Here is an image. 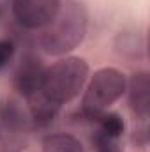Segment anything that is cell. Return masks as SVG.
Listing matches in <instances>:
<instances>
[{
  "label": "cell",
  "instance_id": "cell-5",
  "mask_svg": "<svg viewBox=\"0 0 150 152\" xmlns=\"http://www.w3.org/2000/svg\"><path fill=\"white\" fill-rule=\"evenodd\" d=\"M129 106L140 118H149L150 113V76L145 71L134 73L125 83Z\"/></svg>",
  "mask_w": 150,
  "mask_h": 152
},
{
  "label": "cell",
  "instance_id": "cell-9",
  "mask_svg": "<svg viewBox=\"0 0 150 152\" xmlns=\"http://www.w3.org/2000/svg\"><path fill=\"white\" fill-rule=\"evenodd\" d=\"M0 120L7 129H12V131L27 129L30 122V118L14 101H5L0 104Z\"/></svg>",
  "mask_w": 150,
  "mask_h": 152
},
{
  "label": "cell",
  "instance_id": "cell-11",
  "mask_svg": "<svg viewBox=\"0 0 150 152\" xmlns=\"http://www.w3.org/2000/svg\"><path fill=\"white\" fill-rule=\"evenodd\" d=\"M14 57V44L9 39H2L0 41V71L12 60Z\"/></svg>",
  "mask_w": 150,
  "mask_h": 152
},
{
  "label": "cell",
  "instance_id": "cell-2",
  "mask_svg": "<svg viewBox=\"0 0 150 152\" xmlns=\"http://www.w3.org/2000/svg\"><path fill=\"white\" fill-rule=\"evenodd\" d=\"M88 78V64L79 57H66L50 67H44L42 92L55 101L64 104L73 101L83 88Z\"/></svg>",
  "mask_w": 150,
  "mask_h": 152
},
{
  "label": "cell",
  "instance_id": "cell-8",
  "mask_svg": "<svg viewBox=\"0 0 150 152\" xmlns=\"http://www.w3.org/2000/svg\"><path fill=\"white\" fill-rule=\"evenodd\" d=\"M42 152H85L81 142L69 133H55L42 140Z\"/></svg>",
  "mask_w": 150,
  "mask_h": 152
},
{
  "label": "cell",
  "instance_id": "cell-12",
  "mask_svg": "<svg viewBox=\"0 0 150 152\" xmlns=\"http://www.w3.org/2000/svg\"><path fill=\"white\" fill-rule=\"evenodd\" d=\"M95 145H97V152H122V149L117 145L115 140L101 134V133L95 138Z\"/></svg>",
  "mask_w": 150,
  "mask_h": 152
},
{
  "label": "cell",
  "instance_id": "cell-7",
  "mask_svg": "<svg viewBox=\"0 0 150 152\" xmlns=\"http://www.w3.org/2000/svg\"><path fill=\"white\" fill-rule=\"evenodd\" d=\"M28 103V110H30V118L34 120V124L37 126H48L55 120V117L58 115L60 104H57L55 101H51L42 88L37 90L36 94L25 97Z\"/></svg>",
  "mask_w": 150,
  "mask_h": 152
},
{
  "label": "cell",
  "instance_id": "cell-3",
  "mask_svg": "<svg viewBox=\"0 0 150 152\" xmlns=\"http://www.w3.org/2000/svg\"><path fill=\"white\" fill-rule=\"evenodd\" d=\"M125 83L127 80L124 73L115 67H103L95 71L83 94V115L97 120V117L104 113L106 108H110L115 101L122 97V94L125 92Z\"/></svg>",
  "mask_w": 150,
  "mask_h": 152
},
{
  "label": "cell",
  "instance_id": "cell-6",
  "mask_svg": "<svg viewBox=\"0 0 150 152\" xmlns=\"http://www.w3.org/2000/svg\"><path fill=\"white\" fill-rule=\"evenodd\" d=\"M42 75H44V67L41 64V60L32 57V55H27L18 71L14 76V85L18 88V92L23 96V97H28L32 94H36L37 90L42 88Z\"/></svg>",
  "mask_w": 150,
  "mask_h": 152
},
{
  "label": "cell",
  "instance_id": "cell-1",
  "mask_svg": "<svg viewBox=\"0 0 150 152\" xmlns=\"http://www.w3.org/2000/svg\"><path fill=\"white\" fill-rule=\"evenodd\" d=\"M88 14L81 2L66 0L60 4L55 18L44 27L39 46L48 55H64L78 48L87 34Z\"/></svg>",
  "mask_w": 150,
  "mask_h": 152
},
{
  "label": "cell",
  "instance_id": "cell-10",
  "mask_svg": "<svg viewBox=\"0 0 150 152\" xmlns=\"http://www.w3.org/2000/svg\"><path fill=\"white\" fill-rule=\"evenodd\" d=\"M97 122H99V127H101V134L111 138V140H117L122 136L124 133V120L118 113H101L97 117Z\"/></svg>",
  "mask_w": 150,
  "mask_h": 152
},
{
  "label": "cell",
  "instance_id": "cell-4",
  "mask_svg": "<svg viewBox=\"0 0 150 152\" xmlns=\"http://www.w3.org/2000/svg\"><path fill=\"white\" fill-rule=\"evenodd\" d=\"M60 0H12V12L25 28H44L58 12Z\"/></svg>",
  "mask_w": 150,
  "mask_h": 152
}]
</instances>
